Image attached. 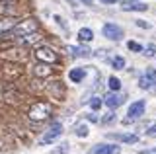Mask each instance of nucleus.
<instances>
[{"label":"nucleus","instance_id":"1","mask_svg":"<svg viewBox=\"0 0 156 154\" xmlns=\"http://www.w3.org/2000/svg\"><path fill=\"white\" fill-rule=\"evenodd\" d=\"M29 119L31 121H45V119L51 115V103L47 102H37L29 107Z\"/></svg>","mask_w":156,"mask_h":154},{"label":"nucleus","instance_id":"2","mask_svg":"<svg viewBox=\"0 0 156 154\" xmlns=\"http://www.w3.org/2000/svg\"><path fill=\"white\" fill-rule=\"evenodd\" d=\"M39 30V22L35 20H26V22H20L14 26V30L8 33V35H16V37H23V35H27V33H35ZM6 37V35H4Z\"/></svg>","mask_w":156,"mask_h":154},{"label":"nucleus","instance_id":"3","mask_svg":"<svg viewBox=\"0 0 156 154\" xmlns=\"http://www.w3.org/2000/svg\"><path fill=\"white\" fill-rule=\"evenodd\" d=\"M35 59L37 61H41V62H49V65H53V62H57L58 61V55L53 49H49V47H37L35 49Z\"/></svg>","mask_w":156,"mask_h":154},{"label":"nucleus","instance_id":"4","mask_svg":"<svg viewBox=\"0 0 156 154\" xmlns=\"http://www.w3.org/2000/svg\"><path fill=\"white\" fill-rule=\"evenodd\" d=\"M62 135V125L61 123H53L51 125V129L41 137V144H51V142H55L58 137Z\"/></svg>","mask_w":156,"mask_h":154},{"label":"nucleus","instance_id":"5","mask_svg":"<svg viewBox=\"0 0 156 154\" xmlns=\"http://www.w3.org/2000/svg\"><path fill=\"white\" fill-rule=\"evenodd\" d=\"M101 33H104V37H107V39H111V41H121L123 39V30H121L119 26H115V23H105Z\"/></svg>","mask_w":156,"mask_h":154},{"label":"nucleus","instance_id":"6","mask_svg":"<svg viewBox=\"0 0 156 154\" xmlns=\"http://www.w3.org/2000/svg\"><path fill=\"white\" fill-rule=\"evenodd\" d=\"M144 107H146L144 100H136V102H133V103L129 105V109H127L129 119H139V117H143V115H144Z\"/></svg>","mask_w":156,"mask_h":154},{"label":"nucleus","instance_id":"7","mask_svg":"<svg viewBox=\"0 0 156 154\" xmlns=\"http://www.w3.org/2000/svg\"><path fill=\"white\" fill-rule=\"evenodd\" d=\"M152 84H156V70L146 68V74H143L139 78V86L143 90H148V88H152Z\"/></svg>","mask_w":156,"mask_h":154},{"label":"nucleus","instance_id":"8","mask_svg":"<svg viewBox=\"0 0 156 154\" xmlns=\"http://www.w3.org/2000/svg\"><path fill=\"white\" fill-rule=\"evenodd\" d=\"M104 102H105V105H107V107L115 109V107H119V105L123 103V96H121L119 92H115V90H111L109 94H105Z\"/></svg>","mask_w":156,"mask_h":154},{"label":"nucleus","instance_id":"9","mask_svg":"<svg viewBox=\"0 0 156 154\" xmlns=\"http://www.w3.org/2000/svg\"><path fill=\"white\" fill-rule=\"evenodd\" d=\"M121 146L117 144H98L94 148V154H119Z\"/></svg>","mask_w":156,"mask_h":154},{"label":"nucleus","instance_id":"10","mask_svg":"<svg viewBox=\"0 0 156 154\" xmlns=\"http://www.w3.org/2000/svg\"><path fill=\"white\" fill-rule=\"evenodd\" d=\"M123 8L125 12H146V4H143V2H133V0H131V2H123Z\"/></svg>","mask_w":156,"mask_h":154},{"label":"nucleus","instance_id":"11","mask_svg":"<svg viewBox=\"0 0 156 154\" xmlns=\"http://www.w3.org/2000/svg\"><path fill=\"white\" fill-rule=\"evenodd\" d=\"M33 72H35L37 76H51V72L53 68H49V62H41V61H37V65H35V68H33Z\"/></svg>","mask_w":156,"mask_h":154},{"label":"nucleus","instance_id":"12","mask_svg":"<svg viewBox=\"0 0 156 154\" xmlns=\"http://www.w3.org/2000/svg\"><path fill=\"white\" fill-rule=\"evenodd\" d=\"M107 137H111V138H117V141H123V142H127V144H133V142H136L139 141V137L136 135H133V133H129V135H119V133H109Z\"/></svg>","mask_w":156,"mask_h":154},{"label":"nucleus","instance_id":"13","mask_svg":"<svg viewBox=\"0 0 156 154\" xmlns=\"http://www.w3.org/2000/svg\"><path fill=\"white\" fill-rule=\"evenodd\" d=\"M86 76V70L84 68H72L70 72H68V78L72 80V82H82Z\"/></svg>","mask_w":156,"mask_h":154},{"label":"nucleus","instance_id":"14","mask_svg":"<svg viewBox=\"0 0 156 154\" xmlns=\"http://www.w3.org/2000/svg\"><path fill=\"white\" fill-rule=\"evenodd\" d=\"M78 39H80L82 43H88L94 39V31L90 30V27H82L80 31H78Z\"/></svg>","mask_w":156,"mask_h":154},{"label":"nucleus","instance_id":"15","mask_svg":"<svg viewBox=\"0 0 156 154\" xmlns=\"http://www.w3.org/2000/svg\"><path fill=\"white\" fill-rule=\"evenodd\" d=\"M70 51L74 53L76 57H90V55H92V51L88 49L86 45H84V47H70Z\"/></svg>","mask_w":156,"mask_h":154},{"label":"nucleus","instance_id":"16","mask_svg":"<svg viewBox=\"0 0 156 154\" xmlns=\"http://www.w3.org/2000/svg\"><path fill=\"white\" fill-rule=\"evenodd\" d=\"M111 66H113L115 70H123L125 68V59L123 57H115V59L111 61Z\"/></svg>","mask_w":156,"mask_h":154},{"label":"nucleus","instance_id":"17","mask_svg":"<svg viewBox=\"0 0 156 154\" xmlns=\"http://www.w3.org/2000/svg\"><path fill=\"white\" fill-rule=\"evenodd\" d=\"M109 88L115 90V92H119V90H121V80L115 78V76H109Z\"/></svg>","mask_w":156,"mask_h":154},{"label":"nucleus","instance_id":"18","mask_svg":"<svg viewBox=\"0 0 156 154\" xmlns=\"http://www.w3.org/2000/svg\"><path fill=\"white\" fill-rule=\"evenodd\" d=\"M127 47H129V51H136V53H143V51H144L136 41H129V43H127Z\"/></svg>","mask_w":156,"mask_h":154},{"label":"nucleus","instance_id":"19","mask_svg":"<svg viewBox=\"0 0 156 154\" xmlns=\"http://www.w3.org/2000/svg\"><path fill=\"white\" fill-rule=\"evenodd\" d=\"M76 135H78V137H88V127L80 123V125L76 127Z\"/></svg>","mask_w":156,"mask_h":154},{"label":"nucleus","instance_id":"20","mask_svg":"<svg viewBox=\"0 0 156 154\" xmlns=\"http://www.w3.org/2000/svg\"><path fill=\"white\" fill-rule=\"evenodd\" d=\"M101 103H105V102H101L100 98H92V100H90V107H92V109H100Z\"/></svg>","mask_w":156,"mask_h":154},{"label":"nucleus","instance_id":"21","mask_svg":"<svg viewBox=\"0 0 156 154\" xmlns=\"http://www.w3.org/2000/svg\"><path fill=\"white\" fill-rule=\"evenodd\" d=\"M143 53H144L146 57H154V55H156V45H148V47H144V51H143Z\"/></svg>","mask_w":156,"mask_h":154},{"label":"nucleus","instance_id":"22","mask_svg":"<svg viewBox=\"0 0 156 154\" xmlns=\"http://www.w3.org/2000/svg\"><path fill=\"white\" fill-rule=\"evenodd\" d=\"M66 150H68V142H62V144H61V146H58V148H57V150H53L51 154H65Z\"/></svg>","mask_w":156,"mask_h":154},{"label":"nucleus","instance_id":"23","mask_svg":"<svg viewBox=\"0 0 156 154\" xmlns=\"http://www.w3.org/2000/svg\"><path fill=\"white\" fill-rule=\"evenodd\" d=\"M146 135H150V137H156V125H150V127L146 129Z\"/></svg>","mask_w":156,"mask_h":154},{"label":"nucleus","instance_id":"24","mask_svg":"<svg viewBox=\"0 0 156 154\" xmlns=\"http://www.w3.org/2000/svg\"><path fill=\"white\" fill-rule=\"evenodd\" d=\"M139 154H156V146L154 148H146V150H140Z\"/></svg>","mask_w":156,"mask_h":154},{"label":"nucleus","instance_id":"25","mask_svg":"<svg viewBox=\"0 0 156 154\" xmlns=\"http://www.w3.org/2000/svg\"><path fill=\"white\" fill-rule=\"evenodd\" d=\"M136 26H139V27H146V30H148L150 23H146V22H143V20H136Z\"/></svg>","mask_w":156,"mask_h":154},{"label":"nucleus","instance_id":"26","mask_svg":"<svg viewBox=\"0 0 156 154\" xmlns=\"http://www.w3.org/2000/svg\"><path fill=\"white\" fill-rule=\"evenodd\" d=\"M82 2H84L86 6H92V2H94V0H82Z\"/></svg>","mask_w":156,"mask_h":154},{"label":"nucleus","instance_id":"27","mask_svg":"<svg viewBox=\"0 0 156 154\" xmlns=\"http://www.w3.org/2000/svg\"><path fill=\"white\" fill-rule=\"evenodd\" d=\"M104 2H115V0H104Z\"/></svg>","mask_w":156,"mask_h":154},{"label":"nucleus","instance_id":"28","mask_svg":"<svg viewBox=\"0 0 156 154\" xmlns=\"http://www.w3.org/2000/svg\"><path fill=\"white\" fill-rule=\"evenodd\" d=\"M6 2H8V0H6Z\"/></svg>","mask_w":156,"mask_h":154}]
</instances>
